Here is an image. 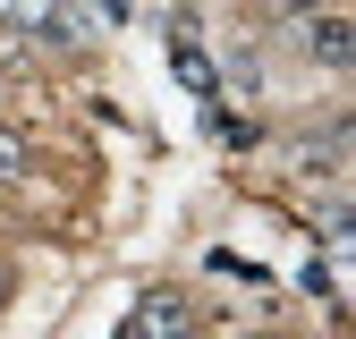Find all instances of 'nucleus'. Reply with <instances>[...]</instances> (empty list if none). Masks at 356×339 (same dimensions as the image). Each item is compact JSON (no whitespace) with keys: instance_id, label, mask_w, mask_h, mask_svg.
Instances as JSON below:
<instances>
[{"instance_id":"nucleus-1","label":"nucleus","mask_w":356,"mask_h":339,"mask_svg":"<svg viewBox=\"0 0 356 339\" xmlns=\"http://www.w3.org/2000/svg\"><path fill=\"white\" fill-rule=\"evenodd\" d=\"M0 17H9L17 34H42V42H85V17L68 9V0H0Z\"/></svg>"},{"instance_id":"nucleus-2","label":"nucleus","mask_w":356,"mask_h":339,"mask_svg":"<svg viewBox=\"0 0 356 339\" xmlns=\"http://www.w3.org/2000/svg\"><path fill=\"white\" fill-rule=\"evenodd\" d=\"M187 331H195V306H187L178 288H153L145 306L127 314V331H119V339H187Z\"/></svg>"},{"instance_id":"nucleus-3","label":"nucleus","mask_w":356,"mask_h":339,"mask_svg":"<svg viewBox=\"0 0 356 339\" xmlns=\"http://www.w3.org/2000/svg\"><path fill=\"white\" fill-rule=\"evenodd\" d=\"M305 60L314 68H356V26L348 17H331V9H305Z\"/></svg>"},{"instance_id":"nucleus-4","label":"nucleus","mask_w":356,"mask_h":339,"mask_svg":"<svg viewBox=\"0 0 356 339\" xmlns=\"http://www.w3.org/2000/svg\"><path fill=\"white\" fill-rule=\"evenodd\" d=\"M289 161L305 170V179H339V170H348V136H339V127H331V136H297Z\"/></svg>"},{"instance_id":"nucleus-5","label":"nucleus","mask_w":356,"mask_h":339,"mask_svg":"<svg viewBox=\"0 0 356 339\" xmlns=\"http://www.w3.org/2000/svg\"><path fill=\"white\" fill-rule=\"evenodd\" d=\"M170 60H178V76H187V85H195V94H204V102L220 94V76H212V60L195 51V42H187V34H178V51H170Z\"/></svg>"},{"instance_id":"nucleus-6","label":"nucleus","mask_w":356,"mask_h":339,"mask_svg":"<svg viewBox=\"0 0 356 339\" xmlns=\"http://www.w3.org/2000/svg\"><path fill=\"white\" fill-rule=\"evenodd\" d=\"M246 9H254V17H305L314 0H246Z\"/></svg>"},{"instance_id":"nucleus-7","label":"nucleus","mask_w":356,"mask_h":339,"mask_svg":"<svg viewBox=\"0 0 356 339\" xmlns=\"http://www.w3.org/2000/svg\"><path fill=\"white\" fill-rule=\"evenodd\" d=\"M0 179H26V144L17 136H0Z\"/></svg>"},{"instance_id":"nucleus-8","label":"nucleus","mask_w":356,"mask_h":339,"mask_svg":"<svg viewBox=\"0 0 356 339\" xmlns=\"http://www.w3.org/2000/svg\"><path fill=\"white\" fill-rule=\"evenodd\" d=\"M0 306H9V263H0Z\"/></svg>"}]
</instances>
